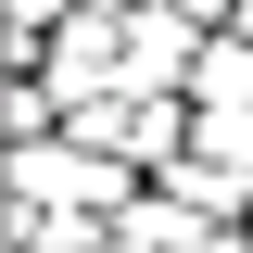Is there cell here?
<instances>
[{
    "label": "cell",
    "instance_id": "3",
    "mask_svg": "<svg viewBox=\"0 0 253 253\" xmlns=\"http://www.w3.org/2000/svg\"><path fill=\"white\" fill-rule=\"evenodd\" d=\"M51 13H63V0H13V51H38V38H51Z\"/></svg>",
    "mask_w": 253,
    "mask_h": 253
},
{
    "label": "cell",
    "instance_id": "1",
    "mask_svg": "<svg viewBox=\"0 0 253 253\" xmlns=\"http://www.w3.org/2000/svg\"><path fill=\"white\" fill-rule=\"evenodd\" d=\"M190 89L215 101V114H253V38L228 26V38H203V63H190Z\"/></svg>",
    "mask_w": 253,
    "mask_h": 253
},
{
    "label": "cell",
    "instance_id": "2",
    "mask_svg": "<svg viewBox=\"0 0 253 253\" xmlns=\"http://www.w3.org/2000/svg\"><path fill=\"white\" fill-rule=\"evenodd\" d=\"M152 13H177V26H203V38H215V26H241V0H152Z\"/></svg>",
    "mask_w": 253,
    "mask_h": 253
}]
</instances>
